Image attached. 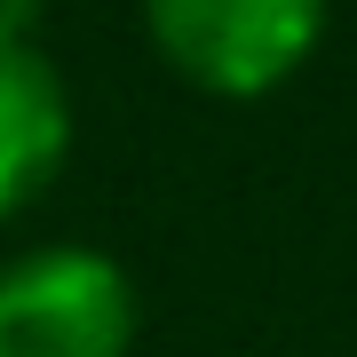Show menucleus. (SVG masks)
Returning a JSON list of instances; mask_svg holds the SVG:
<instances>
[{
    "label": "nucleus",
    "mask_w": 357,
    "mask_h": 357,
    "mask_svg": "<svg viewBox=\"0 0 357 357\" xmlns=\"http://www.w3.org/2000/svg\"><path fill=\"white\" fill-rule=\"evenodd\" d=\"M151 48L206 96H270L326 32V0H143Z\"/></svg>",
    "instance_id": "nucleus-2"
},
{
    "label": "nucleus",
    "mask_w": 357,
    "mask_h": 357,
    "mask_svg": "<svg viewBox=\"0 0 357 357\" xmlns=\"http://www.w3.org/2000/svg\"><path fill=\"white\" fill-rule=\"evenodd\" d=\"M135 286L96 246H32L0 262V357H128Z\"/></svg>",
    "instance_id": "nucleus-1"
},
{
    "label": "nucleus",
    "mask_w": 357,
    "mask_h": 357,
    "mask_svg": "<svg viewBox=\"0 0 357 357\" xmlns=\"http://www.w3.org/2000/svg\"><path fill=\"white\" fill-rule=\"evenodd\" d=\"M72 151V96L32 40L0 32V222L32 206Z\"/></svg>",
    "instance_id": "nucleus-3"
}]
</instances>
